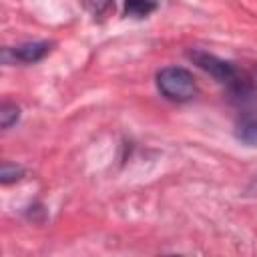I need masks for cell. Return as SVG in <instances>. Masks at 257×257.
<instances>
[{"label": "cell", "mask_w": 257, "mask_h": 257, "mask_svg": "<svg viewBox=\"0 0 257 257\" xmlns=\"http://www.w3.org/2000/svg\"><path fill=\"white\" fill-rule=\"evenodd\" d=\"M187 56H189L201 70L209 72V74H211L213 78H217L219 82L243 90L241 80H239V74H237V70H235V66H233L231 62H227V60H223V58H219V56H215V54H211V52H207V50H191Z\"/></svg>", "instance_id": "obj_2"}, {"label": "cell", "mask_w": 257, "mask_h": 257, "mask_svg": "<svg viewBox=\"0 0 257 257\" xmlns=\"http://www.w3.org/2000/svg\"><path fill=\"white\" fill-rule=\"evenodd\" d=\"M52 48V42H46V40H40V42H26V44H20L16 48H4V62H10V58L16 62H26V64H32V62H38L42 60Z\"/></svg>", "instance_id": "obj_3"}, {"label": "cell", "mask_w": 257, "mask_h": 257, "mask_svg": "<svg viewBox=\"0 0 257 257\" xmlns=\"http://www.w3.org/2000/svg\"><path fill=\"white\" fill-rule=\"evenodd\" d=\"M22 177H24V169L20 165L2 163V167H0V181H2V185H10L14 181H20Z\"/></svg>", "instance_id": "obj_6"}, {"label": "cell", "mask_w": 257, "mask_h": 257, "mask_svg": "<svg viewBox=\"0 0 257 257\" xmlns=\"http://www.w3.org/2000/svg\"><path fill=\"white\" fill-rule=\"evenodd\" d=\"M159 92L173 102H187L195 96L197 84L193 74L183 66H165L157 72Z\"/></svg>", "instance_id": "obj_1"}, {"label": "cell", "mask_w": 257, "mask_h": 257, "mask_svg": "<svg viewBox=\"0 0 257 257\" xmlns=\"http://www.w3.org/2000/svg\"><path fill=\"white\" fill-rule=\"evenodd\" d=\"M157 10V0H124V14L133 18H145Z\"/></svg>", "instance_id": "obj_4"}, {"label": "cell", "mask_w": 257, "mask_h": 257, "mask_svg": "<svg viewBox=\"0 0 257 257\" xmlns=\"http://www.w3.org/2000/svg\"><path fill=\"white\" fill-rule=\"evenodd\" d=\"M82 4L94 16H102L112 8V0H82Z\"/></svg>", "instance_id": "obj_8"}, {"label": "cell", "mask_w": 257, "mask_h": 257, "mask_svg": "<svg viewBox=\"0 0 257 257\" xmlns=\"http://www.w3.org/2000/svg\"><path fill=\"white\" fill-rule=\"evenodd\" d=\"M18 118H20V108L14 104V102H2V106H0V124H2V128L6 131V128H10L12 124H16L18 122Z\"/></svg>", "instance_id": "obj_5"}, {"label": "cell", "mask_w": 257, "mask_h": 257, "mask_svg": "<svg viewBox=\"0 0 257 257\" xmlns=\"http://www.w3.org/2000/svg\"><path fill=\"white\" fill-rule=\"evenodd\" d=\"M237 137L247 145H257V118H249L239 126Z\"/></svg>", "instance_id": "obj_7"}]
</instances>
